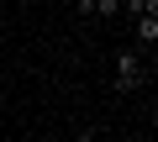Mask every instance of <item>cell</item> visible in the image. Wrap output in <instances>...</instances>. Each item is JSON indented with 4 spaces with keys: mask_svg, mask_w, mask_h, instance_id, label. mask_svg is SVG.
Returning <instances> with one entry per match:
<instances>
[{
    "mask_svg": "<svg viewBox=\"0 0 158 142\" xmlns=\"http://www.w3.org/2000/svg\"><path fill=\"white\" fill-rule=\"evenodd\" d=\"M132 21V32H137V47H153L158 42V16L153 11H137V16H127Z\"/></svg>",
    "mask_w": 158,
    "mask_h": 142,
    "instance_id": "2",
    "label": "cell"
},
{
    "mask_svg": "<svg viewBox=\"0 0 158 142\" xmlns=\"http://www.w3.org/2000/svg\"><path fill=\"white\" fill-rule=\"evenodd\" d=\"M74 11H79V16H100V21H111V16H121V0H74Z\"/></svg>",
    "mask_w": 158,
    "mask_h": 142,
    "instance_id": "3",
    "label": "cell"
},
{
    "mask_svg": "<svg viewBox=\"0 0 158 142\" xmlns=\"http://www.w3.org/2000/svg\"><path fill=\"white\" fill-rule=\"evenodd\" d=\"M142 79H148L142 53H137V47H121V53H116V63H111V90H116V95H132Z\"/></svg>",
    "mask_w": 158,
    "mask_h": 142,
    "instance_id": "1",
    "label": "cell"
}]
</instances>
